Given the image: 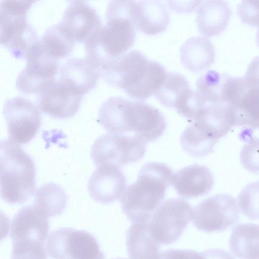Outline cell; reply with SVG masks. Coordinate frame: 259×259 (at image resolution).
Instances as JSON below:
<instances>
[{
    "mask_svg": "<svg viewBox=\"0 0 259 259\" xmlns=\"http://www.w3.org/2000/svg\"><path fill=\"white\" fill-rule=\"evenodd\" d=\"M38 41L27 53L26 66L16 81V88L24 94H40L56 80L59 69V61L47 55Z\"/></svg>",
    "mask_w": 259,
    "mask_h": 259,
    "instance_id": "8fae6325",
    "label": "cell"
},
{
    "mask_svg": "<svg viewBox=\"0 0 259 259\" xmlns=\"http://www.w3.org/2000/svg\"><path fill=\"white\" fill-rule=\"evenodd\" d=\"M172 176L171 169L163 163L149 162L143 165L136 182L125 187L119 200L130 221L150 217L163 200Z\"/></svg>",
    "mask_w": 259,
    "mask_h": 259,
    "instance_id": "3957f363",
    "label": "cell"
},
{
    "mask_svg": "<svg viewBox=\"0 0 259 259\" xmlns=\"http://www.w3.org/2000/svg\"><path fill=\"white\" fill-rule=\"evenodd\" d=\"M83 1H85V0H83Z\"/></svg>",
    "mask_w": 259,
    "mask_h": 259,
    "instance_id": "d590c367",
    "label": "cell"
},
{
    "mask_svg": "<svg viewBox=\"0 0 259 259\" xmlns=\"http://www.w3.org/2000/svg\"><path fill=\"white\" fill-rule=\"evenodd\" d=\"M233 255L241 258H259V224H240L234 227L229 239Z\"/></svg>",
    "mask_w": 259,
    "mask_h": 259,
    "instance_id": "cb8c5ba5",
    "label": "cell"
},
{
    "mask_svg": "<svg viewBox=\"0 0 259 259\" xmlns=\"http://www.w3.org/2000/svg\"><path fill=\"white\" fill-rule=\"evenodd\" d=\"M239 209L247 218L259 220V181L247 184L237 197Z\"/></svg>",
    "mask_w": 259,
    "mask_h": 259,
    "instance_id": "f1b7e54d",
    "label": "cell"
},
{
    "mask_svg": "<svg viewBox=\"0 0 259 259\" xmlns=\"http://www.w3.org/2000/svg\"><path fill=\"white\" fill-rule=\"evenodd\" d=\"M125 184V177L118 166L104 164L98 166L91 175L88 190L93 199L107 204L121 196Z\"/></svg>",
    "mask_w": 259,
    "mask_h": 259,
    "instance_id": "2e32d148",
    "label": "cell"
},
{
    "mask_svg": "<svg viewBox=\"0 0 259 259\" xmlns=\"http://www.w3.org/2000/svg\"><path fill=\"white\" fill-rule=\"evenodd\" d=\"M171 183L180 196L198 197L209 192L213 186L214 177L207 167L195 164L177 171L172 176Z\"/></svg>",
    "mask_w": 259,
    "mask_h": 259,
    "instance_id": "ac0fdd59",
    "label": "cell"
},
{
    "mask_svg": "<svg viewBox=\"0 0 259 259\" xmlns=\"http://www.w3.org/2000/svg\"><path fill=\"white\" fill-rule=\"evenodd\" d=\"M3 114L9 140L19 144L31 141L41 125V116L37 107L22 97L7 100L4 105Z\"/></svg>",
    "mask_w": 259,
    "mask_h": 259,
    "instance_id": "7c38bea8",
    "label": "cell"
},
{
    "mask_svg": "<svg viewBox=\"0 0 259 259\" xmlns=\"http://www.w3.org/2000/svg\"><path fill=\"white\" fill-rule=\"evenodd\" d=\"M241 22L252 27H259V0H242L237 7Z\"/></svg>",
    "mask_w": 259,
    "mask_h": 259,
    "instance_id": "4dcf8cb0",
    "label": "cell"
},
{
    "mask_svg": "<svg viewBox=\"0 0 259 259\" xmlns=\"http://www.w3.org/2000/svg\"><path fill=\"white\" fill-rule=\"evenodd\" d=\"M240 161L248 171L259 172V138H253L242 148L240 153Z\"/></svg>",
    "mask_w": 259,
    "mask_h": 259,
    "instance_id": "f546056e",
    "label": "cell"
},
{
    "mask_svg": "<svg viewBox=\"0 0 259 259\" xmlns=\"http://www.w3.org/2000/svg\"><path fill=\"white\" fill-rule=\"evenodd\" d=\"M107 23L84 43L85 58L99 69L108 61L117 58L134 44V20L120 17H106Z\"/></svg>",
    "mask_w": 259,
    "mask_h": 259,
    "instance_id": "5b68a950",
    "label": "cell"
},
{
    "mask_svg": "<svg viewBox=\"0 0 259 259\" xmlns=\"http://www.w3.org/2000/svg\"><path fill=\"white\" fill-rule=\"evenodd\" d=\"M231 14L226 0H204L196 15L199 32L208 37L220 34L227 28Z\"/></svg>",
    "mask_w": 259,
    "mask_h": 259,
    "instance_id": "ffe728a7",
    "label": "cell"
},
{
    "mask_svg": "<svg viewBox=\"0 0 259 259\" xmlns=\"http://www.w3.org/2000/svg\"><path fill=\"white\" fill-rule=\"evenodd\" d=\"M46 251L54 258H103L104 254L96 238L90 233L71 228L52 232L47 240Z\"/></svg>",
    "mask_w": 259,
    "mask_h": 259,
    "instance_id": "9c48e42d",
    "label": "cell"
},
{
    "mask_svg": "<svg viewBox=\"0 0 259 259\" xmlns=\"http://www.w3.org/2000/svg\"><path fill=\"white\" fill-rule=\"evenodd\" d=\"M98 121L110 133L133 132L146 142L156 141L166 127L165 118L158 109L121 97H110L102 103Z\"/></svg>",
    "mask_w": 259,
    "mask_h": 259,
    "instance_id": "7a4b0ae2",
    "label": "cell"
},
{
    "mask_svg": "<svg viewBox=\"0 0 259 259\" xmlns=\"http://www.w3.org/2000/svg\"><path fill=\"white\" fill-rule=\"evenodd\" d=\"M68 198L60 185L50 183L36 190L34 205L47 217H55L62 213L67 206Z\"/></svg>",
    "mask_w": 259,
    "mask_h": 259,
    "instance_id": "484cf974",
    "label": "cell"
},
{
    "mask_svg": "<svg viewBox=\"0 0 259 259\" xmlns=\"http://www.w3.org/2000/svg\"><path fill=\"white\" fill-rule=\"evenodd\" d=\"M38 106L44 113L58 119L73 116L83 96L60 79L55 80L39 94Z\"/></svg>",
    "mask_w": 259,
    "mask_h": 259,
    "instance_id": "5bb4252c",
    "label": "cell"
},
{
    "mask_svg": "<svg viewBox=\"0 0 259 259\" xmlns=\"http://www.w3.org/2000/svg\"><path fill=\"white\" fill-rule=\"evenodd\" d=\"M146 143L135 135L110 133L94 141L91 157L98 166L111 164L120 167L141 159L146 152Z\"/></svg>",
    "mask_w": 259,
    "mask_h": 259,
    "instance_id": "ba28073f",
    "label": "cell"
},
{
    "mask_svg": "<svg viewBox=\"0 0 259 259\" xmlns=\"http://www.w3.org/2000/svg\"><path fill=\"white\" fill-rule=\"evenodd\" d=\"M189 89L188 81L183 75L176 72H167L155 95L163 106L175 108L179 99Z\"/></svg>",
    "mask_w": 259,
    "mask_h": 259,
    "instance_id": "83f0119b",
    "label": "cell"
},
{
    "mask_svg": "<svg viewBox=\"0 0 259 259\" xmlns=\"http://www.w3.org/2000/svg\"><path fill=\"white\" fill-rule=\"evenodd\" d=\"M217 142L207 135L195 121L185 129L180 138L184 151L195 157L208 154Z\"/></svg>",
    "mask_w": 259,
    "mask_h": 259,
    "instance_id": "4316f807",
    "label": "cell"
},
{
    "mask_svg": "<svg viewBox=\"0 0 259 259\" xmlns=\"http://www.w3.org/2000/svg\"><path fill=\"white\" fill-rule=\"evenodd\" d=\"M243 78L249 84L259 87V56L250 63Z\"/></svg>",
    "mask_w": 259,
    "mask_h": 259,
    "instance_id": "836d02e7",
    "label": "cell"
},
{
    "mask_svg": "<svg viewBox=\"0 0 259 259\" xmlns=\"http://www.w3.org/2000/svg\"><path fill=\"white\" fill-rule=\"evenodd\" d=\"M193 225L206 232L223 231L239 219V208L233 196L224 193L210 196L198 204L193 211Z\"/></svg>",
    "mask_w": 259,
    "mask_h": 259,
    "instance_id": "30bf717a",
    "label": "cell"
},
{
    "mask_svg": "<svg viewBox=\"0 0 259 259\" xmlns=\"http://www.w3.org/2000/svg\"><path fill=\"white\" fill-rule=\"evenodd\" d=\"M193 208L182 198H172L161 202L147 220L149 231L160 245L177 241L193 217Z\"/></svg>",
    "mask_w": 259,
    "mask_h": 259,
    "instance_id": "52a82bcc",
    "label": "cell"
},
{
    "mask_svg": "<svg viewBox=\"0 0 259 259\" xmlns=\"http://www.w3.org/2000/svg\"><path fill=\"white\" fill-rule=\"evenodd\" d=\"M59 79L83 96L94 89L100 77L97 68L86 58L68 59L62 66Z\"/></svg>",
    "mask_w": 259,
    "mask_h": 259,
    "instance_id": "44dd1931",
    "label": "cell"
},
{
    "mask_svg": "<svg viewBox=\"0 0 259 259\" xmlns=\"http://www.w3.org/2000/svg\"><path fill=\"white\" fill-rule=\"evenodd\" d=\"M75 42L72 36L60 22L48 29L38 40L42 51L58 61L69 55Z\"/></svg>",
    "mask_w": 259,
    "mask_h": 259,
    "instance_id": "d4e9b609",
    "label": "cell"
},
{
    "mask_svg": "<svg viewBox=\"0 0 259 259\" xmlns=\"http://www.w3.org/2000/svg\"><path fill=\"white\" fill-rule=\"evenodd\" d=\"M38 40L28 24L26 15L1 12V44L17 59H25L30 49Z\"/></svg>",
    "mask_w": 259,
    "mask_h": 259,
    "instance_id": "4fadbf2b",
    "label": "cell"
},
{
    "mask_svg": "<svg viewBox=\"0 0 259 259\" xmlns=\"http://www.w3.org/2000/svg\"><path fill=\"white\" fill-rule=\"evenodd\" d=\"M169 22V15L161 0H139L134 15L136 28L148 35L165 31Z\"/></svg>",
    "mask_w": 259,
    "mask_h": 259,
    "instance_id": "d6986e66",
    "label": "cell"
},
{
    "mask_svg": "<svg viewBox=\"0 0 259 259\" xmlns=\"http://www.w3.org/2000/svg\"><path fill=\"white\" fill-rule=\"evenodd\" d=\"M39 0H2L1 12L14 15H26L31 6Z\"/></svg>",
    "mask_w": 259,
    "mask_h": 259,
    "instance_id": "1f68e13d",
    "label": "cell"
},
{
    "mask_svg": "<svg viewBox=\"0 0 259 259\" xmlns=\"http://www.w3.org/2000/svg\"><path fill=\"white\" fill-rule=\"evenodd\" d=\"M147 219L132 222L126 234V244L130 258H157L160 245L151 236Z\"/></svg>",
    "mask_w": 259,
    "mask_h": 259,
    "instance_id": "603a6c76",
    "label": "cell"
},
{
    "mask_svg": "<svg viewBox=\"0 0 259 259\" xmlns=\"http://www.w3.org/2000/svg\"><path fill=\"white\" fill-rule=\"evenodd\" d=\"M99 72L106 83L140 100L155 95L167 73L160 63L148 60L138 51H131L108 61Z\"/></svg>",
    "mask_w": 259,
    "mask_h": 259,
    "instance_id": "6da1fadb",
    "label": "cell"
},
{
    "mask_svg": "<svg viewBox=\"0 0 259 259\" xmlns=\"http://www.w3.org/2000/svg\"><path fill=\"white\" fill-rule=\"evenodd\" d=\"M169 8L178 14H188L194 12L202 0H166Z\"/></svg>",
    "mask_w": 259,
    "mask_h": 259,
    "instance_id": "d6a6232c",
    "label": "cell"
},
{
    "mask_svg": "<svg viewBox=\"0 0 259 259\" xmlns=\"http://www.w3.org/2000/svg\"><path fill=\"white\" fill-rule=\"evenodd\" d=\"M48 217L34 205L20 209L11 221L10 238L13 258H46L45 242L49 230Z\"/></svg>",
    "mask_w": 259,
    "mask_h": 259,
    "instance_id": "8992f818",
    "label": "cell"
},
{
    "mask_svg": "<svg viewBox=\"0 0 259 259\" xmlns=\"http://www.w3.org/2000/svg\"><path fill=\"white\" fill-rule=\"evenodd\" d=\"M256 41L257 46L259 47V27L256 33Z\"/></svg>",
    "mask_w": 259,
    "mask_h": 259,
    "instance_id": "e575fe53",
    "label": "cell"
},
{
    "mask_svg": "<svg viewBox=\"0 0 259 259\" xmlns=\"http://www.w3.org/2000/svg\"><path fill=\"white\" fill-rule=\"evenodd\" d=\"M215 59L213 44L204 37H191L180 48L181 61L185 68L192 72H199L208 68Z\"/></svg>",
    "mask_w": 259,
    "mask_h": 259,
    "instance_id": "7402d4cb",
    "label": "cell"
},
{
    "mask_svg": "<svg viewBox=\"0 0 259 259\" xmlns=\"http://www.w3.org/2000/svg\"><path fill=\"white\" fill-rule=\"evenodd\" d=\"M1 196L10 204L27 201L35 190V165L19 144L0 143Z\"/></svg>",
    "mask_w": 259,
    "mask_h": 259,
    "instance_id": "277c9868",
    "label": "cell"
},
{
    "mask_svg": "<svg viewBox=\"0 0 259 259\" xmlns=\"http://www.w3.org/2000/svg\"><path fill=\"white\" fill-rule=\"evenodd\" d=\"M60 23L75 42H84L101 27L96 11L84 1L72 2L65 10Z\"/></svg>",
    "mask_w": 259,
    "mask_h": 259,
    "instance_id": "e0dca14e",
    "label": "cell"
},
{
    "mask_svg": "<svg viewBox=\"0 0 259 259\" xmlns=\"http://www.w3.org/2000/svg\"><path fill=\"white\" fill-rule=\"evenodd\" d=\"M229 103L235 126L251 130L259 128V87L247 83L243 77H236Z\"/></svg>",
    "mask_w": 259,
    "mask_h": 259,
    "instance_id": "9a60e30c",
    "label": "cell"
}]
</instances>
